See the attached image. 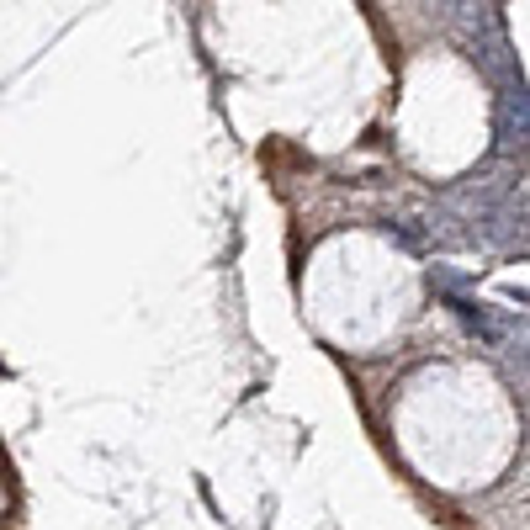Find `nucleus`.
<instances>
[{"mask_svg": "<svg viewBox=\"0 0 530 530\" xmlns=\"http://www.w3.org/2000/svg\"><path fill=\"white\" fill-rule=\"evenodd\" d=\"M446 302H451V313L467 324L477 340H488V345H499V324H493V313L482 308V302H472V297H462V292H446Z\"/></svg>", "mask_w": 530, "mask_h": 530, "instance_id": "f257e3e1", "label": "nucleus"}]
</instances>
